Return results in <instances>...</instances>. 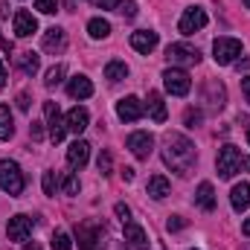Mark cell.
Listing matches in <instances>:
<instances>
[{
  "instance_id": "1",
  "label": "cell",
  "mask_w": 250,
  "mask_h": 250,
  "mask_svg": "<svg viewBox=\"0 0 250 250\" xmlns=\"http://www.w3.org/2000/svg\"><path fill=\"white\" fill-rule=\"evenodd\" d=\"M195 160H198L195 146L189 143L184 134H166V137H163V163H166L172 172H178V175L184 178V175L192 172Z\"/></svg>"
},
{
  "instance_id": "2",
  "label": "cell",
  "mask_w": 250,
  "mask_h": 250,
  "mask_svg": "<svg viewBox=\"0 0 250 250\" xmlns=\"http://www.w3.org/2000/svg\"><path fill=\"white\" fill-rule=\"evenodd\" d=\"M215 169H218V175H221L224 181H230L236 172L250 169V157H242V151H239L236 146H221L218 160H215Z\"/></svg>"
},
{
  "instance_id": "3",
  "label": "cell",
  "mask_w": 250,
  "mask_h": 250,
  "mask_svg": "<svg viewBox=\"0 0 250 250\" xmlns=\"http://www.w3.org/2000/svg\"><path fill=\"white\" fill-rule=\"evenodd\" d=\"M79 250H105V227L96 221L79 224Z\"/></svg>"
},
{
  "instance_id": "4",
  "label": "cell",
  "mask_w": 250,
  "mask_h": 250,
  "mask_svg": "<svg viewBox=\"0 0 250 250\" xmlns=\"http://www.w3.org/2000/svg\"><path fill=\"white\" fill-rule=\"evenodd\" d=\"M0 189L9 192V195L23 192V172L15 160H0Z\"/></svg>"
},
{
  "instance_id": "5",
  "label": "cell",
  "mask_w": 250,
  "mask_h": 250,
  "mask_svg": "<svg viewBox=\"0 0 250 250\" xmlns=\"http://www.w3.org/2000/svg\"><path fill=\"white\" fill-rule=\"evenodd\" d=\"M239 56H242V41H236V38H215V44H212L215 64H233Z\"/></svg>"
},
{
  "instance_id": "6",
  "label": "cell",
  "mask_w": 250,
  "mask_h": 250,
  "mask_svg": "<svg viewBox=\"0 0 250 250\" xmlns=\"http://www.w3.org/2000/svg\"><path fill=\"white\" fill-rule=\"evenodd\" d=\"M163 84H166V90H169L172 96H187L189 87H192L189 73L187 70H181V67H169V70H163Z\"/></svg>"
},
{
  "instance_id": "7",
  "label": "cell",
  "mask_w": 250,
  "mask_h": 250,
  "mask_svg": "<svg viewBox=\"0 0 250 250\" xmlns=\"http://www.w3.org/2000/svg\"><path fill=\"white\" fill-rule=\"evenodd\" d=\"M166 59L175 64V67H192V64L201 62V53L189 44H169L166 47Z\"/></svg>"
},
{
  "instance_id": "8",
  "label": "cell",
  "mask_w": 250,
  "mask_h": 250,
  "mask_svg": "<svg viewBox=\"0 0 250 250\" xmlns=\"http://www.w3.org/2000/svg\"><path fill=\"white\" fill-rule=\"evenodd\" d=\"M32 227H35V218H29V215H12L9 218V224H6V236H9V242H26L29 236H32Z\"/></svg>"
},
{
  "instance_id": "9",
  "label": "cell",
  "mask_w": 250,
  "mask_h": 250,
  "mask_svg": "<svg viewBox=\"0 0 250 250\" xmlns=\"http://www.w3.org/2000/svg\"><path fill=\"white\" fill-rule=\"evenodd\" d=\"M125 146L131 148V154H134L137 160H148V154H151V148H154V137H151L148 131H134V134H128Z\"/></svg>"
},
{
  "instance_id": "10",
  "label": "cell",
  "mask_w": 250,
  "mask_h": 250,
  "mask_svg": "<svg viewBox=\"0 0 250 250\" xmlns=\"http://www.w3.org/2000/svg\"><path fill=\"white\" fill-rule=\"evenodd\" d=\"M207 26V12L201 9V6H189L187 12H184V18L178 21V29L184 32V35H195L198 29H204Z\"/></svg>"
},
{
  "instance_id": "11",
  "label": "cell",
  "mask_w": 250,
  "mask_h": 250,
  "mask_svg": "<svg viewBox=\"0 0 250 250\" xmlns=\"http://www.w3.org/2000/svg\"><path fill=\"white\" fill-rule=\"evenodd\" d=\"M44 114H47V123H50V140L53 143H62L64 134H67V123H64L59 105L56 102H44Z\"/></svg>"
},
{
  "instance_id": "12",
  "label": "cell",
  "mask_w": 250,
  "mask_h": 250,
  "mask_svg": "<svg viewBox=\"0 0 250 250\" xmlns=\"http://www.w3.org/2000/svg\"><path fill=\"white\" fill-rule=\"evenodd\" d=\"M123 227H125V248L128 250H148V233L134 218H128Z\"/></svg>"
},
{
  "instance_id": "13",
  "label": "cell",
  "mask_w": 250,
  "mask_h": 250,
  "mask_svg": "<svg viewBox=\"0 0 250 250\" xmlns=\"http://www.w3.org/2000/svg\"><path fill=\"white\" fill-rule=\"evenodd\" d=\"M143 114H146V108H143V102H140L137 96H125V99L117 102V117H120L123 123H137Z\"/></svg>"
},
{
  "instance_id": "14",
  "label": "cell",
  "mask_w": 250,
  "mask_h": 250,
  "mask_svg": "<svg viewBox=\"0 0 250 250\" xmlns=\"http://www.w3.org/2000/svg\"><path fill=\"white\" fill-rule=\"evenodd\" d=\"M12 29H15V35H18V38H29L32 32H38V21H35V15H32V12L18 9V12H15V21H12Z\"/></svg>"
},
{
  "instance_id": "15",
  "label": "cell",
  "mask_w": 250,
  "mask_h": 250,
  "mask_svg": "<svg viewBox=\"0 0 250 250\" xmlns=\"http://www.w3.org/2000/svg\"><path fill=\"white\" fill-rule=\"evenodd\" d=\"M41 47H44V53H62L64 47H67V32H64L62 26H50L47 32H44V38H41Z\"/></svg>"
},
{
  "instance_id": "16",
  "label": "cell",
  "mask_w": 250,
  "mask_h": 250,
  "mask_svg": "<svg viewBox=\"0 0 250 250\" xmlns=\"http://www.w3.org/2000/svg\"><path fill=\"white\" fill-rule=\"evenodd\" d=\"M90 157V143L87 140H76L70 148H67V166L70 169H82Z\"/></svg>"
},
{
  "instance_id": "17",
  "label": "cell",
  "mask_w": 250,
  "mask_h": 250,
  "mask_svg": "<svg viewBox=\"0 0 250 250\" xmlns=\"http://www.w3.org/2000/svg\"><path fill=\"white\" fill-rule=\"evenodd\" d=\"M131 47H134L137 53L148 56V53L157 47V32H151V29H137V32H131Z\"/></svg>"
},
{
  "instance_id": "18",
  "label": "cell",
  "mask_w": 250,
  "mask_h": 250,
  "mask_svg": "<svg viewBox=\"0 0 250 250\" xmlns=\"http://www.w3.org/2000/svg\"><path fill=\"white\" fill-rule=\"evenodd\" d=\"M67 93H70L73 99H87V96H93V84H90V79H87V76L76 73V76L67 82Z\"/></svg>"
},
{
  "instance_id": "19",
  "label": "cell",
  "mask_w": 250,
  "mask_h": 250,
  "mask_svg": "<svg viewBox=\"0 0 250 250\" xmlns=\"http://www.w3.org/2000/svg\"><path fill=\"white\" fill-rule=\"evenodd\" d=\"M64 123H67V131H73V134H82L87 123H90V114H87V108H70L67 111V117H64Z\"/></svg>"
},
{
  "instance_id": "20",
  "label": "cell",
  "mask_w": 250,
  "mask_h": 250,
  "mask_svg": "<svg viewBox=\"0 0 250 250\" xmlns=\"http://www.w3.org/2000/svg\"><path fill=\"white\" fill-rule=\"evenodd\" d=\"M146 111H148V117L154 120V123H166V102H163V96L157 93V90H151L148 93V105H146Z\"/></svg>"
},
{
  "instance_id": "21",
  "label": "cell",
  "mask_w": 250,
  "mask_h": 250,
  "mask_svg": "<svg viewBox=\"0 0 250 250\" xmlns=\"http://www.w3.org/2000/svg\"><path fill=\"white\" fill-rule=\"evenodd\" d=\"M195 204H198L201 209H207V212L215 209V189H212L209 181H204V184L198 187V192H195Z\"/></svg>"
},
{
  "instance_id": "22",
  "label": "cell",
  "mask_w": 250,
  "mask_h": 250,
  "mask_svg": "<svg viewBox=\"0 0 250 250\" xmlns=\"http://www.w3.org/2000/svg\"><path fill=\"white\" fill-rule=\"evenodd\" d=\"M230 204L236 212H245L250 207V184H236L233 192H230Z\"/></svg>"
},
{
  "instance_id": "23",
  "label": "cell",
  "mask_w": 250,
  "mask_h": 250,
  "mask_svg": "<svg viewBox=\"0 0 250 250\" xmlns=\"http://www.w3.org/2000/svg\"><path fill=\"white\" fill-rule=\"evenodd\" d=\"M148 195H151V198H154V201H163V198H166V195H169V181H166V178H163V175H154V178H148Z\"/></svg>"
},
{
  "instance_id": "24",
  "label": "cell",
  "mask_w": 250,
  "mask_h": 250,
  "mask_svg": "<svg viewBox=\"0 0 250 250\" xmlns=\"http://www.w3.org/2000/svg\"><path fill=\"white\" fill-rule=\"evenodd\" d=\"M87 32H90V38L102 41V38L111 35V23H108L105 18H90V21H87Z\"/></svg>"
},
{
  "instance_id": "25",
  "label": "cell",
  "mask_w": 250,
  "mask_h": 250,
  "mask_svg": "<svg viewBox=\"0 0 250 250\" xmlns=\"http://www.w3.org/2000/svg\"><path fill=\"white\" fill-rule=\"evenodd\" d=\"M18 67H21L26 76H35L38 67H41V59H38L35 53H21V56H18Z\"/></svg>"
},
{
  "instance_id": "26",
  "label": "cell",
  "mask_w": 250,
  "mask_h": 250,
  "mask_svg": "<svg viewBox=\"0 0 250 250\" xmlns=\"http://www.w3.org/2000/svg\"><path fill=\"white\" fill-rule=\"evenodd\" d=\"M12 134H15L12 111H9V105H0V140H9Z\"/></svg>"
},
{
  "instance_id": "27",
  "label": "cell",
  "mask_w": 250,
  "mask_h": 250,
  "mask_svg": "<svg viewBox=\"0 0 250 250\" xmlns=\"http://www.w3.org/2000/svg\"><path fill=\"white\" fill-rule=\"evenodd\" d=\"M125 76H128L125 62H108L105 64V79H108V82H123Z\"/></svg>"
},
{
  "instance_id": "28",
  "label": "cell",
  "mask_w": 250,
  "mask_h": 250,
  "mask_svg": "<svg viewBox=\"0 0 250 250\" xmlns=\"http://www.w3.org/2000/svg\"><path fill=\"white\" fill-rule=\"evenodd\" d=\"M64 73H67V70H64V64L50 67V70H47V79H44V84H47V87H56V84H62Z\"/></svg>"
},
{
  "instance_id": "29",
  "label": "cell",
  "mask_w": 250,
  "mask_h": 250,
  "mask_svg": "<svg viewBox=\"0 0 250 250\" xmlns=\"http://www.w3.org/2000/svg\"><path fill=\"white\" fill-rule=\"evenodd\" d=\"M56 189H59V175L56 172H44V192L56 195Z\"/></svg>"
},
{
  "instance_id": "30",
  "label": "cell",
  "mask_w": 250,
  "mask_h": 250,
  "mask_svg": "<svg viewBox=\"0 0 250 250\" xmlns=\"http://www.w3.org/2000/svg\"><path fill=\"white\" fill-rule=\"evenodd\" d=\"M53 250H73V242L67 233H56L53 236Z\"/></svg>"
},
{
  "instance_id": "31",
  "label": "cell",
  "mask_w": 250,
  "mask_h": 250,
  "mask_svg": "<svg viewBox=\"0 0 250 250\" xmlns=\"http://www.w3.org/2000/svg\"><path fill=\"white\" fill-rule=\"evenodd\" d=\"M79 189H82V184H79L76 175H67V178H64V192H67V195H79Z\"/></svg>"
},
{
  "instance_id": "32",
  "label": "cell",
  "mask_w": 250,
  "mask_h": 250,
  "mask_svg": "<svg viewBox=\"0 0 250 250\" xmlns=\"http://www.w3.org/2000/svg\"><path fill=\"white\" fill-rule=\"evenodd\" d=\"M35 9L44 12V15H53L59 9V0H35Z\"/></svg>"
},
{
  "instance_id": "33",
  "label": "cell",
  "mask_w": 250,
  "mask_h": 250,
  "mask_svg": "<svg viewBox=\"0 0 250 250\" xmlns=\"http://www.w3.org/2000/svg\"><path fill=\"white\" fill-rule=\"evenodd\" d=\"M120 12H123L125 18H137V3L134 0H123L120 3Z\"/></svg>"
},
{
  "instance_id": "34",
  "label": "cell",
  "mask_w": 250,
  "mask_h": 250,
  "mask_svg": "<svg viewBox=\"0 0 250 250\" xmlns=\"http://www.w3.org/2000/svg\"><path fill=\"white\" fill-rule=\"evenodd\" d=\"M99 172H102V175H111V154H108V151L99 154Z\"/></svg>"
},
{
  "instance_id": "35",
  "label": "cell",
  "mask_w": 250,
  "mask_h": 250,
  "mask_svg": "<svg viewBox=\"0 0 250 250\" xmlns=\"http://www.w3.org/2000/svg\"><path fill=\"white\" fill-rule=\"evenodd\" d=\"M184 224H187V221H184V218H181V215H172V218H169V224H166V227H169V233H175V230H181V227H184Z\"/></svg>"
},
{
  "instance_id": "36",
  "label": "cell",
  "mask_w": 250,
  "mask_h": 250,
  "mask_svg": "<svg viewBox=\"0 0 250 250\" xmlns=\"http://www.w3.org/2000/svg\"><path fill=\"white\" fill-rule=\"evenodd\" d=\"M184 120H187L189 128H195V125L201 123V111H187V117H184Z\"/></svg>"
},
{
  "instance_id": "37",
  "label": "cell",
  "mask_w": 250,
  "mask_h": 250,
  "mask_svg": "<svg viewBox=\"0 0 250 250\" xmlns=\"http://www.w3.org/2000/svg\"><path fill=\"white\" fill-rule=\"evenodd\" d=\"M93 3H96L99 9H120V3H123V0H93Z\"/></svg>"
},
{
  "instance_id": "38",
  "label": "cell",
  "mask_w": 250,
  "mask_h": 250,
  "mask_svg": "<svg viewBox=\"0 0 250 250\" xmlns=\"http://www.w3.org/2000/svg\"><path fill=\"white\" fill-rule=\"evenodd\" d=\"M18 108H21V111H29V93H26V90L18 93Z\"/></svg>"
},
{
  "instance_id": "39",
  "label": "cell",
  "mask_w": 250,
  "mask_h": 250,
  "mask_svg": "<svg viewBox=\"0 0 250 250\" xmlns=\"http://www.w3.org/2000/svg\"><path fill=\"white\" fill-rule=\"evenodd\" d=\"M114 209H117V215H120V218H123V224H125V221H128V218H131V209H128V207H125V204H117V207H114Z\"/></svg>"
},
{
  "instance_id": "40",
  "label": "cell",
  "mask_w": 250,
  "mask_h": 250,
  "mask_svg": "<svg viewBox=\"0 0 250 250\" xmlns=\"http://www.w3.org/2000/svg\"><path fill=\"white\" fill-rule=\"evenodd\" d=\"M29 134H32V140H41V137H44V128H41V123H32Z\"/></svg>"
},
{
  "instance_id": "41",
  "label": "cell",
  "mask_w": 250,
  "mask_h": 250,
  "mask_svg": "<svg viewBox=\"0 0 250 250\" xmlns=\"http://www.w3.org/2000/svg\"><path fill=\"white\" fill-rule=\"evenodd\" d=\"M242 90H245V99L250 102V76H245V79H242Z\"/></svg>"
},
{
  "instance_id": "42",
  "label": "cell",
  "mask_w": 250,
  "mask_h": 250,
  "mask_svg": "<svg viewBox=\"0 0 250 250\" xmlns=\"http://www.w3.org/2000/svg\"><path fill=\"white\" fill-rule=\"evenodd\" d=\"M123 178H125V181H134V169H128V166H125V169H123Z\"/></svg>"
},
{
  "instance_id": "43",
  "label": "cell",
  "mask_w": 250,
  "mask_h": 250,
  "mask_svg": "<svg viewBox=\"0 0 250 250\" xmlns=\"http://www.w3.org/2000/svg\"><path fill=\"white\" fill-rule=\"evenodd\" d=\"M242 233H245V236H250V218H245V224H242Z\"/></svg>"
},
{
  "instance_id": "44",
  "label": "cell",
  "mask_w": 250,
  "mask_h": 250,
  "mask_svg": "<svg viewBox=\"0 0 250 250\" xmlns=\"http://www.w3.org/2000/svg\"><path fill=\"white\" fill-rule=\"evenodd\" d=\"M6 84V70H3V62H0V87Z\"/></svg>"
},
{
  "instance_id": "45",
  "label": "cell",
  "mask_w": 250,
  "mask_h": 250,
  "mask_svg": "<svg viewBox=\"0 0 250 250\" xmlns=\"http://www.w3.org/2000/svg\"><path fill=\"white\" fill-rule=\"evenodd\" d=\"M23 250H41V248H38V245L32 242V245H26V248H23Z\"/></svg>"
},
{
  "instance_id": "46",
  "label": "cell",
  "mask_w": 250,
  "mask_h": 250,
  "mask_svg": "<svg viewBox=\"0 0 250 250\" xmlns=\"http://www.w3.org/2000/svg\"><path fill=\"white\" fill-rule=\"evenodd\" d=\"M239 250H250V245H242V248H239Z\"/></svg>"
},
{
  "instance_id": "47",
  "label": "cell",
  "mask_w": 250,
  "mask_h": 250,
  "mask_svg": "<svg viewBox=\"0 0 250 250\" xmlns=\"http://www.w3.org/2000/svg\"><path fill=\"white\" fill-rule=\"evenodd\" d=\"M242 3H245V6H248V9H250V0H242Z\"/></svg>"
},
{
  "instance_id": "48",
  "label": "cell",
  "mask_w": 250,
  "mask_h": 250,
  "mask_svg": "<svg viewBox=\"0 0 250 250\" xmlns=\"http://www.w3.org/2000/svg\"><path fill=\"white\" fill-rule=\"evenodd\" d=\"M248 143H250V125H248Z\"/></svg>"
}]
</instances>
